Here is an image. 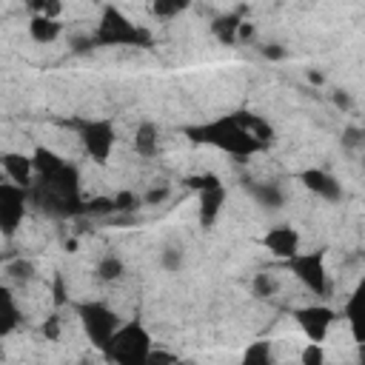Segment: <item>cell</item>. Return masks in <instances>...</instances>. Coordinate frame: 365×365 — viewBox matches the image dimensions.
Listing matches in <instances>:
<instances>
[{
    "label": "cell",
    "mask_w": 365,
    "mask_h": 365,
    "mask_svg": "<svg viewBox=\"0 0 365 365\" xmlns=\"http://www.w3.org/2000/svg\"><path fill=\"white\" fill-rule=\"evenodd\" d=\"M0 305H3V334L9 336V334L14 331V325H17V319H20L23 314H20V308L14 305V297H11V291H9V288L3 291Z\"/></svg>",
    "instance_id": "cell-18"
},
{
    "label": "cell",
    "mask_w": 365,
    "mask_h": 365,
    "mask_svg": "<svg viewBox=\"0 0 365 365\" xmlns=\"http://www.w3.org/2000/svg\"><path fill=\"white\" fill-rule=\"evenodd\" d=\"M154 354V339L140 319H128L103 348V356L111 365H148Z\"/></svg>",
    "instance_id": "cell-2"
},
{
    "label": "cell",
    "mask_w": 365,
    "mask_h": 365,
    "mask_svg": "<svg viewBox=\"0 0 365 365\" xmlns=\"http://www.w3.org/2000/svg\"><path fill=\"white\" fill-rule=\"evenodd\" d=\"M77 317H80V325L86 331V336L91 339V345L97 351H103L108 345V339L117 334V328L123 325L120 314L114 308H108L106 302L100 299H91V302H83L77 308Z\"/></svg>",
    "instance_id": "cell-3"
},
{
    "label": "cell",
    "mask_w": 365,
    "mask_h": 365,
    "mask_svg": "<svg viewBox=\"0 0 365 365\" xmlns=\"http://www.w3.org/2000/svg\"><path fill=\"white\" fill-rule=\"evenodd\" d=\"M354 365H365V356H359V359H356V362H354Z\"/></svg>",
    "instance_id": "cell-20"
},
{
    "label": "cell",
    "mask_w": 365,
    "mask_h": 365,
    "mask_svg": "<svg viewBox=\"0 0 365 365\" xmlns=\"http://www.w3.org/2000/svg\"><path fill=\"white\" fill-rule=\"evenodd\" d=\"M77 140H80V145L91 163L106 165L117 148V128L111 120H103V117L100 120H83Z\"/></svg>",
    "instance_id": "cell-4"
},
{
    "label": "cell",
    "mask_w": 365,
    "mask_h": 365,
    "mask_svg": "<svg viewBox=\"0 0 365 365\" xmlns=\"http://www.w3.org/2000/svg\"><path fill=\"white\" fill-rule=\"evenodd\" d=\"M299 231L294 228V225H271L265 234H262V248L268 251V254H274L277 259H294L297 254H299Z\"/></svg>",
    "instance_id": "cell-10"
},
{
    "label": "cell",
    "mask_w": 365,
    "mask_h": 365,
    "mask_svg": "<svg viewBox=\"0 0 365 365\" xmlns=\"http://www.w3.org/2000/svg\"><path fill=\"white\" fill-rule=\"evenodd\" d=\"M336 319H339V311H334L331 305H325L319 299L311 302V305H299L294 311V322L299 325L305 342H322L325 345L331 331H334V325H336Z\"/></svg>",
    "instance_id": "cell-6"
},
{
    "label": "cell",
    "mask_w": 365,
    "mask_h": 365,
    "mask_svg": "<svg viewBox=\"0 0 365 365\" xmlns=\"http://www.w3.org/2000/svg\"><path fill=\"white\" fill-rule=\"evenodd\" d=\"M222 202H225V185L200 191V205H197L200 222H202V225H211V222L222 214Z\"/></svg>",
    "instance_id": "cell-13"
},
{
    "label": "cell",
    "mask_w": 365,
    "mask_h": 365,
    "mask_svg": "<svg viewBox=\"0 0 365 365\" xmlns=\"http://www.w3.org/2000/svg\"><path fill=\"white\" fill-rule=\"evenodd\" d=\"M240 365H277L274 342H268V339H257V342H251V345L245 348Z\"/></svg>",
    "instance_id": "cell-16"
},
{
    "label": "cell",
    "mask_w": 365,
    "mask_h": 365,
    "mask_svg": "<svg viewBox=\"0 0 365 365\" xmlns=\"http://www.w3.org/2000/svg\"><path fill=\"white\" fill-rule=\"evenodd\" d=\"M123 274V262L114 257V254H108V257H103L100 262H97V277L103 279V282H111V279H117Z\"/></svg>",
    "instance_id": "cell-19"
},
{
    "label": "cell",
    "mask_w": 365,
    "mask_h": 365,
    "mask_svg": "<svg viewBox=\"0 0 365 365\" xmlns=\"http://www.w3.org/2000/svg\"><path fill=\"white\" fill-rule=\"evenodd\" d=\"M134 151L140 157H154L160 151V131L154 123H143L134 131Z\"/></svg>",
    "instance_id": "cell-15"
},
{
    "label": "cell",
    "mask_w": 365,
    "mask_h": 365,
    "mask_svg": "<svg viewBox=\"0 0 365 365\" xmlns=\"http://www.w3.org/2000/svg\"><path fill=\"white\" fill-rule=\"evenodd\" d=\"M23 217H26V188L3 180L0 182V225H3V234L11 237L23 225Z\"/></svg>",
    "instance_id": "cell-9"
},
{
    "label": "cell",
    "mask_w": 365,
    "mask_h": 365,
    "mask_svg": "<svg viewBox=\"0 0 365 365\" xmlns=\"http://www.w3.org/2000/svg\"><path fill=\"white\" fill-rule=\"evenodd\" d=\"M299 180H302V185H305L311 194H317L319 200H336V197L342 194L336 177H331V174L322 171V168H305V171L299 174Z\"/></svg>",
    "instance_id": "cell-11"
},
{
    "label": "cell",
    "mask_w": 365,
    "mask_h": 365,
    "mask_svg": "<svg viewBox=\"0 0 365 365\" xmlns=\"http://www.w3.org/2000/svg\"><path fill=\"white\" fill-rule=\"evenodd\" d=\"M60 34H63V23L60 20H51V17H31L29 20V37L34 43H40V46L54 43Z\"/></svg>",
    "instance_id": "cell-14"
},
{
    "label": "cell",
    "mask_w": 365,
    "mask_h": 365,
    "mask_svg": "<svg viewBox=\"0 0 365 365\" xmlns=\"http://www.w3.org/2000/svg\"><path fill=\"white\" fill-rule=\"evenodd\" d=\"M297 362L299 365H331L328 362V348L322 342H302L297 348Z\"/></svg>",
    "instance_id": "cell-17"
},
{
    "label": "cell",
    "mask_w": 365,
    "mask_h": 365,
    "mask_svg": "<svg viewBox=\"0 0 365 365\" xmlns=\"http://www.w3.org/2000/svg\"><path fill=\"white\" fill-rule=\"evenodd\" d=\"M188 137L194 143H205L211 148H220L231 157H251L268 148L274 131L268 125V120H262L259 114H248V111H237L228 117H220L214 123L188 128Z\"/></svg>",
    "instance_id": "cell-1"
},
{
    "label": "cell",
    "mask_w": 365,
    "mask_h": 365,
    "mask_svg": "<svg viewBox=\"0 0 365 365\" xmlns=\"http://www.w3.org/2000/svg\"><path fill=\"white\" fill-rule=\"evenodd\" d=\"M339 319L345 322L351 342L365 351V277H359L356 285L348 291V297L339 308Z\"/></svg>",
    "instance_id": "cell-8"
},
{
    "label": "cell",
    "mask_w": 365,
    "mask_h": 365,
    "mask_svg": "<svg viewBox=\"0 0 365 365\" xmlns=\"http://www.w3.org/2000/svg\"><path fill=\"white\" fill-rule=\"evenodd\" d=\"M291 274L302 282L305 291H311L314 297H325L331 288V277L325 268V254L322 251H299L294 259H288Z\"/></svg>",
    "instance_id": "cell-5"
},
{
    "label": "cell",
    "mask_w": 365,
    "mask_h": 365,
    "mask_svg": "<svg viewBox=\"0 0 365 365\" xmlns=\"http://www.w3.org/2000/svg\"><path fill=\"white\" fill-rule=\"evenodd\" d=\"M100 40L103 43H111V46H137V43H145V29L131 23L120 9L114 6H106L103 9V17H100Z\"/></svg>",
    "instance_id": "cell-7"
},
{
    "label": "cell",
    "mask_w": 365,
    "mask_h": 365,
    "mask_svg": "<svg viewBox=\"0 0 365 365\" xmlns=\"http://www.w3.org/2000/svg\"><path fill=\"white\" fill-rule=\"evenodd\" d=\"M3 174L9 182L20 185V188H29L31 185V177H34V160L31 154H6L3 157Z\"/></svg>",
    "instance_id": "cell-12"
}]
</instances>
